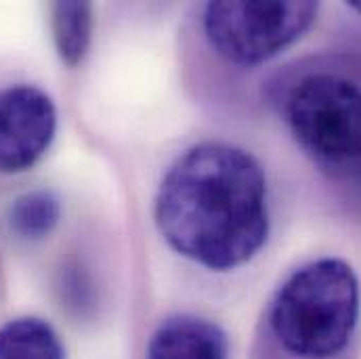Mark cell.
I'll return each instance as SVG.
<instances>
[{
	"label": "cell",
	"mask_w": 361,
	"mask_h": 359,
	"mask_svg": "<svg viewBox=\"0 0 361 359\" xmlns=\"http://www.w3.org/2000/svg\"><path fill=\"white\" fill-rule=\"evenodd\" d=\"M361 284L351 263L319 257L290 271L267 300L255 359H360Z\"/></svg>",
	"instance_id": "obj_2"
},
{
	"label": "cell",
	"mask_w": 361,
	"mask_h": 359,
	"mask_svg": "<svg viewBox=\"0 0 361 359\" xmlns=\"http://www.w3.org/2000/svg\"><path fill=\"white\" fill-rule=\"evenodd\" d=\"M61 219V202L49 189H32L17 195L6 210V223L13 236L25 242H38L53 233Z\"/></svg>",
	"instance_id": "obj_9"
},
{
	"label": "cell",
	"mask_w": 361,
	"mask_h": 359,
	"mask_svg": "<svg viewBox=\"0 0 361 359\" xmlns=\"http://www.w3.org/2000/svg\"><path fill=\"white\" fill-rule=\"evenodd\" d=\"M154 223L175 255L202 269L227 273L248 265L271 233L263 164L227 141L187 147L160 179Z\"/></svg>",
	"instance_id": "obj_1"
},
{
	"label": "cell",
	"mask_w": 361,
	"mask_h": 359,
	"mask_svg": "<svg viewBox=\"0 0 361 359\" xmlns=\"http://www.w3.org/2000/svg\"><path fill=\"white\" fill-rule=\"evenodd\" d=\"M57 135V105L34 85L0 89V175L36 166Z\"/></svg>",
	"instance_id": "obj_5"
},
{
	"label": "cell",
	"mask_w": 361,
	"mask_h": 359,
	"mask_svg": "<svg viewBox=\"0 0 361 359\" xmlns=\"http://www.w3.org/2000/svg\"><path fill=\"white\" fill-rule=\"evenodd\" d=\"M275 114L296 145L334 179H361V59L313 55L267 85Z\"/></svg>",
	"instance_id": "obj_3"
},
{
	"label": "cell",
	"mask_w": 361,
	"mask_h": 359,
	"mask_svg": "<svg viewBox=\"0 0 361 359\" xmlns=\"http://www.w3.org/2000/svg\"><path fill=\"white\" fill-rule=\"evenodd\" d=\"M319 2H206L200 34L227 68L255 70L296 44L317 21Z\"/></svg>",
	"instance_id": "obj_4"
},
{
	"label": "cell",
	"mask_w": 361,
	"mask_h": 359,
	"mask_svg": "<svg viewBox=\"0 0 361 359\" xmlns=\"http://www.w3.org/2000/svg\"><path fill=\"white\" fill-rule=\"evenodd\" d=\"M145 359H229V339L212 320L179 313L158 324Z\"/></svg>",
	"instance_id": "obj_6"
},
{
	"label": "cell",
	"mask_w": 361,
	"mask_h": 359,
	"mask_svg": "<svg viewBox=\"0 0 361 359\" xmlns=\"http://www.w3.org/2000/svg\"><path fill=\"white\" fill-rule=\"evenodd\" d=\"M0 359H66V347L49 322L17 317L0 328Z\"/></svg>",
	"instance_id": "obj_8"
},
{
	"label": "cell",
	"mask_w": 361,
	"mask_h": 359,
	"mask_svg": "<svg viewBox=\"0 0 361 359\" xmlns=\"http://www.w3.org/2000/svg\"><path fill=\"white\" fill-rule=\"evenodd\" d=\"M347 8H351V11H355V13L361 15V0H349L347 2Z\"/></svg>",
	"instance_id": "obj_10"
},
{
	"label": "cell",
	"mask_w": 361,
	"mask_h": 359,
	"mask_svg": "<svg viewBox=\"0 0 361 359\" xmlns=\"http://www.w3.org/2000/svg\"><path fill=\"white\" fill-rule=\"evenodd\" d=\"M92 4L90 2H55L51 6V32L59 59L78 68L89 55L92 42Z\"/></svg>",
	"instance_id": "obj_7"
}]
</instances>
